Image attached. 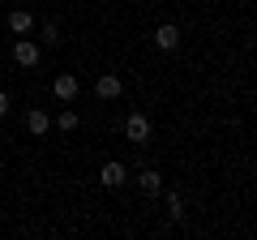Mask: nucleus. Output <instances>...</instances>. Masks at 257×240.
<instances>
[{"instance_id":"9b49d317","label":"nucleus","mask_w":257,"mask_h":240,"mask_svg":"<svg viewBox=\"0 0 257 240\" xmlns=\"http://www.w3.org/2000/svg\"><path fill=\"white\" fill-rule=\"evenodd\" d=\"M184 214H189V210H184V197H180V193H167V219H172V223H184Z\"/></svg>"},{"instance_id":"f8f14e48","label":"nucleus","mask_w":257,"mask_h":240,"mask_svg":"<svg viewBox=\"0 0 257 240\" xmlns=\"http://www.w3.org/2000/svg\"><path fill=\"white\" fill-rule=\"evenodd\" d=\"M39 35H43L47 47H60V26H56V22H43V30H39Z\"/></svg>"},{"instance_id":"7ed1b4c3","label":"nucleus","mask_w":257,"mask_h":240,"mask_svg":"<svg viewBox=\"0 0 257 240\" xmlns=\"http://www.w3.org/2000/svg\"><path fill=\"white\" fill-rule=\"evenodd\" d=\"M120 94H124V82H120L116 73H99V77H94V99H103V103H116Z\"/></svg>"},{"instance_id":"39448f33","label":"nucleus","mask_w":257,"mask_h":240,"mask_svg":"<svg viewBox=\"0 0 257 240\" xmlns=\"http://www.w3.org/2000/svg\"><path fill=\"white\" fill-rule=\"evenodd\" d=\"M77 90H82L77 73H56V77H52V94H56L60 103H73V99H77Z\"/></svg>"},{"instance_id":"423d86ee","label":"nucleus","mask_w":257,"mask_h":240,"mask_svg":"<svg viewBox=\"0 0 257 240\" xmlns=\"http://www.w3.org/2000/svg\"><path fill=\"white\" fill-rule=\"evenodd\" d=\"M138 189L146 197H163V172H159V167H142L138 172Z\"/></svg>"},{"instance_id":"9d476101","label":"nucleus","mask_w":257,"mask_h":240,"mask_svg":"<svg viewBox=\"0 0 257 240\" xmlns=\"http://www.w3.org/2000/svg\"><path fill=\"white\" fill-rule=\"evenodd\" d=\"M77 125H82V116H77L73 107H64L60 116H56V129H60V133H77Z\"/></svg>"},{"instance_id":"ddd939ff","label":"nucleus","mask_w":257,"mask_h":240,"mask_svg":"<svg viewBox=\"0 0 257 240\" xmlns=\"http://www.w3.org/2000/svg\"><path fill=\"white\" fill-rule=\"evenodd\" d=\"M9 111V94H5V86H0V116Z\"/></svg>"},{"instance_id":"6e6552de","label":"nucleus","mask_w":257,"mask_h":240,"mask_svg":"<svg viewBox=\"0 0 257 240\" xmlns=\"http://www.w3.org/2000/svg\"><path fill=\"white\" fill-rule=\"evenodd\" d=\"M47 129H52V116H47L43 107H30L26 111V133H30V138H43Z\"/></svg>"},{"instance_id":"f257e3e1","label":"nucleus","mask_w":257,"mask_h":240,"mask_svg":"<svg viewBox=\"0 0 257 240\" xmlns=\"http://www.w3.org/2000/svg\"><path fill=\"white\" fill-rule=\"evenodd\" d=\"M120 133H124L133 146H150V133H155V125H150V116L146 111H128L124 116V125H120Z\"/></svg>"},{"instance_id":"20e7f679","label":"nucleus","mask_w":257,"mask_h":240,"mask_svg":"<svg viewBox=\"0 0 257 240\" xmlns=\"http://www.w3.org/2000/svg\"><path fill=\"white\" fill-rule=\"evenodd\" d=\"M13 60H18L22 69H39L43 52H39V43H35V39H18V43H13Z\"/></svg>"},{"instance_id":"1a4fd4ad","label":"nucleus","mask_w":257,"mask_h":240,"mask_svg":"<svg viewBox=\"0 0 257 240\" xmlns=\"http://www.w3.org/2000/svg\"><path fill=\"white\" fill-rule=\"evenodd\" d=\"M9 30L13 35H30L35 30V13L30 9H9Z\"/></svg>"},{"instance_id":"0eeeda50","label":"nucleus","mask_w":257,"mask_h":240,"mask_svg":"<svg viewBox=\"0 0 257 240\" xmlns=\"http://www.w3.org/2000/svg\"><path fill=\"white\" fill-rule=\"evenodd\" d=\"M155 47L159 52H176V47H180V26H176V22H163V26L155 30Z\"/></svg>"},{"instance_id":"f03ea898","label":"nucleus","mask_w":257,"mask_h":240,"mask_svg":"<svg viewBox=\"0 0 257 240\" xmlns=\"http://www.w3.org/2000/svg\"><path fill=\"white\" fill-rule=\"evenodd\" d=\"M128 180V167L120 163V159H103V167H99V185L103 189H120Z\"/></svg>"}]
</instances>
